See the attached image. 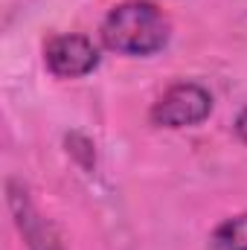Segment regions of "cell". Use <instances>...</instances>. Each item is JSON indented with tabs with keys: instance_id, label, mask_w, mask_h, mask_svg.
<instances>
[{
	"instance_id": "3957f363",
	"label": "cell",
	"mask_w": 247,
	"mask_h": 250,
	"mask_svg": "<svg viewBox=\"0 0 247 250\" xmlns=\"http://www.w3.org/2000/svg\"><path fill=\"white\" fill-rule=\"evenodd\" d=\"M44 62L53 76L59 79H79L96 70L99 50L84 35H56L44 47Z\"/></svg>"
},
{
	"instance_id": "277c9868",
	"label": "cell",
	"mask_w": 247,
	"mask_h": 250,
	"mask_svg": "<svg viewBox=\"0 0 247 250\" xmlns=\"http://www.w3.org/2000/svg\"><path fill=\"white\" fill-rule=\"evenodd\" d=\"M9 209H12L15 224H18V230H21L29 250H64L56 230L41 218V212L32 207L26 189L21 184H15V181H9Z\"/></svg>"
},
{
	"instance_id": "8992f818",
	"label": "cell",
	"mask_w": 247,
	"mask_h": 250,
	"mask_svg": "<svg viewBox=\"0 0 247 250\" xmlns=\"http://www.w3.org/2000/svg\"><path fill=\"white\" fill-rule=\"evenodd\" d=\"M236 134H239L242 143H247V108L239 114V120H236Z\"/></svg>"
},
{
	"instance_id": "5b68a950",
	"label": "cell",
	"mask_w": 247,
	"mask_h": 250,
	"mask_svg": "<svg viewBox=\"0 0 247 250\" xmlns=\"http://www.w3.org/2000/svg\"><path fill=\"white\" fill-rule=\"evenodd\" d=\"M212 242L218 250H247V212L236 215V218H227L215 230Z\"/></svg>"
},
{
	"instance_id": "7a4b0ae2",
	"label": "cell",
	"mask_w": 247,
	"mask_h": 250,
	"mask_svg": "<svg viewBox=\"0 0 247 250\" xmlns=\"http://www.w3.org/2000/svg\"><path fill=\"white\" fill-rule=\"evenodd\" d=\"M212 114V96L195 82L172 84L151 108V123L160 128H189Z\"/></svg>"
},
{
	"instance_id": "6da1fadb",
	"label": "cell",
	"mask_w": 247,
	"mask_h": 250,
	"mask_svg": "<svg viewBox=\"0 0 247 250\" xmlns=\"http://www.w3.org/2000/svg\"><path fill=\"white\" fill-rule=\"evenodd\" d=\"M172 23L148 0H128L102 21V44L123 56H154L169 44Z\"/></svg>"
}]
</instances>
